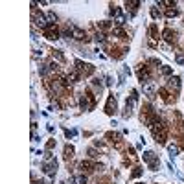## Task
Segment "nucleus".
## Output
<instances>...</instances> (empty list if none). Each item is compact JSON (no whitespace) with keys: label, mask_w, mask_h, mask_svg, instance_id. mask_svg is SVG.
Here are the masks:
<instances>
[{"label":"nucleus","mask_w":184,"mask_h":184,"mask_svg":"<svg viewBox=\"0 0 184 184\" xmlns=\"http://www.w3.org/2000/svg\"><path fill=\"white\" fill-rule=\"evenodd\" d=\"M112 35H118V37H125V31H123V29H120V28H114L112 29Z\"/></svg>","instance_id":"nucleus-15"},{"label":"nucleus","mask_w":184,"mask_h":184,"mask_svg":"<svg viewBox=\"0 0 184 184\" xmlns=\"http://www.w3.org/2000/svg\"><path fill=\"white\" fill-rule=\"evenodd\" d=\"M72 37H74V39H77V41H83V39H85L87 35H85V31H83V29H79V28L74 26V28H72Z\"/></svg>","instance_id":"nucleus-8"},{"label":"nucleus","mask_w":184,"mask_h":184,"mask_svg":"<svg viewBox=\"0 0 184 184\" xmlns=\"http://www.w3.org/2000/svg\"><path fill=\"white\" fill-rule=\"evenodd\" d=\"M76 64H77V70L79 72H85V74H90L92 72V66H90V64H87V63H83V61H76Z\"/></svg>","instance_id":"nucleus-7"},{"label":"nucleus","mask_w":184,"mask_h":184,"mask_svg":"<svg viewBox=\"0 0 184 184\" xmlns=\"http://www.w3.org/2000/svg\"><path fill=\"white\" fill-rule=\"evenodd\" d=\"M48 21H50V22H55V21H57V17H55L53 13H48Z\"/></svg>","instance_id":"nucleus-22"},{"label":"nucleus","mask_w":184,"mask_h":184,"mask_svg":"<svg viewBox=\"0 0 184 184\" xmlns=\"http://www.w3.org/2000/svg\"><path fill=\"white\" fill-rule=\"evenodd\" d=\"M79 105H81L83 111H88V109L92 107V103H90V94H87V96H81V99H79Z\"/></svg>","instance_id":"nucleus-4"},{"label":"nucleus","mask_w":184,"mask_h":184,"mask_svg":"<svg viewBox=\"0 0 184 184\" xmlns=\"http://www.w3.org/2000/svg\"><path fill=\"white\" fill-rule=\"evenodd\" d=\"M68 81H70V83H77L79 81V72H76V70L70 72V74H68Z\"/></svg>","instance_id":"nucleus-13"},{"label":"nucleus","mask_w":184,"mask_h":184,"mask_svg":"<svg viewBox=\"0 0 184 184\" xmlns=\"http://www.w3.org/2000/svg\"><path fill=\"white\" fill-rule=\"evenodd\" d=\"M138 79H140V83H149V70L147 68H140L138 70Z\"/></svg>","instance_id":"nucleus-5"},{"label":"nucleus","mask_w":184,"mask_h":184,"mask_svg":"<svg viewBox=\"0 0 184 184\" xmlns=\"http://www.w3.org/2000/svg\"><path fill=\"white\" fill-rule=\"evenodd\" d=\"M151 17H153V18H158V17H160V13H158L157 9L153 8V9H151Z\"/></svg>","instance_id":"nucleus-20"},{"label":"nucleus","mask_w":184,"mask_h":184,"mask_svg":"<svg viewBox=\"0 0 184 184\" xmlns=\"http://www.w3.org/2000/svg\"><path fill=\"white\" fill-rule=\"evenodd\" d=\"M140 173H142V170H140V168H135V171H133V177H138Z\"/></svg>","instance_id":"nucleus-23"},{"label":"nucleus","mask_w":184,"mask_h":184,"mask_svg":"<svg viewBox=\"0 0 184 184\" xmlns=\"http://www.w3.org/2000/svg\"><path fill=\"white\" fill-rule=\"evenodd\" d=\"M177 63H181V64L184 63V53H182V52H179V53H177Z\"/></svg>","instance_id":"nucleus-17"},{"label":"nucleus","mask_w":184,"mask_h":184,"mask_svg":"<svg viewBox=\"0 0 184 184\" xmlns=\"http://www.w3.org/2000/svg\"><path fill=\"white\" fill-rule=\"evenodd\" d=\"M177 13H179L177 9H168V13H166V15H168V17H177Z\"/></svg>","instance_id":"nucleus-18"},{"label":"nucleus","mask_w":184,"mask_h":184,"mask_svg":"<svg viewBox=\"0 0 184 184\" xmlns=\"http://www.w3.org/2000/svg\"><path fill=\"white\" fill-rule=\"evenodd\" d=\"M112 109H116V98H114V96H111V98H109V101H107V107H105V112L112 114V112H114Z\"/></svg>","instance_id":"nucleus-9"},{"label":"nucleus","mask_w":184,"mask_h":184,"mask_svg":"<svg viewBox=\"0 0 184 184\" xmlns=\"http://www.w3.org/2000/svg\"><path fill=\"white\" fill-rule=\"evenodd\" d=\"M144 160H146V162L149 164V170H153V171H155L157 168H158V158L155 157V153H151V151L144 153Z\"/></svg>","instance_id":"nucleus-1"},{"label":"nucleus","mask_w":184,"mask_h":184,"mask_svg":"<svg viewBox=\"0 0 184 184\" xmlns=\"http://www.w3.org/2000/svg\"><path fill=\"white\" fill-rule=\"evenodd\" d=\"M162 74H164V76H170V74H171V68H170V66H162Z\"/></svg>","instance_id":"nucleus-19"},{"label":"nucleus","mask_w":184,"mask_h":184,"mask_svg":"<svg viewBox=\"0 0 184 184\" xmlns=\"http://www.w3.org/2000/svg\"><path fill=\"white\" fill-rule=\"evenodd\" d=\"M170 87H173V88H175V90H179V88H181V77H171L170 79Z\"/></svg>","instance_id":"nucleus-11"},{"label":"nucleus","mask_w":184,"mask_h":184,"mask_svg":"<svg viewBox=\"0 0 184 184\" xmlns=\"http://www.w3.org/2000/svg\"><path fill=\"white\" fill-rule=\"evenodd\" d=\"M168 151H170V155H171V157L179 155V147H177V146H168Z\"/></svg>","instance_id":"nucleus-14"},{"label":"nucleus","mask_w":184,"mask_h":184,"mask_svg":"<svg viewBox=\"0 0 184 184\" xmlns=\"http://www.w3.org/2000/svg\"><path fill=\"white\" fill-rule=\"evenodd\" d=\"M79 184H87V177H83V175L79 177Z\"/></svg>","instance_id":"nucleus-24"},{"label":"nucleus","mask_w":184,"mask_h":184,"mask_svg":"<svg viewBox=\"0 0 184 184\" xmlns=\"http://www.w3.org/2000/svg\"><path fill=\"white\" fill-rule=\"evenodd\" d=\"M96 41H98V42H103V41H105V35H103V33H98V35H96Z\"/></svg>","instance_id":"nucleus-21"},{"label":"nucleus","mask_w":184,"mask_h":184,"mask_svg":"<svg viewBox=\"0 0 184 184\" xmlns=\"http://www.w3.org/2000/svg\"><path fill=\"white\" fill-rule=\"evenodd\" d=\"M162 35H164V39H166L168 42H173V41H175V31H171L170 28H168V29H164V33H162Z\"/></svg>","instance_id":"nucleus-10"},{"label":"nucleus","mask_w":184,"mask_h":184,"mask_svg":"<svg viewBox=\"0 0 184 184\" xmlns=\"http://www.w3.org/2000/svg\"><path fill=\"white\" fill-rule=\"evenodd\" d=\"M144 92H146L149 98H153V87H149V85H147V87H144Z\"/></svg>","instance_id":"nucleus-16"},{"label":"nucleus","mask_w":184,"mask_h":184,"mask_svg":"<svg viewBox=\"0 0 184 184\" xmlns=\"http://www.w3.org/2000/svg\"><path fill=\"white\" fill-rule=\"evenodd\" d=\"M136 184H144V182H136Z\"/></svg>","instance_id":"nucleus-25"},{"label":"nucleus","mask_w":184,"mask_h":184,"mask_svg":"<svg viewBox=\"0 0 184 184\" xmlns=\"http://www.w3.org/2000/svg\"><path fill=\"white\" fill-rule=\"evenodd\" d=\"M42 170H44V173H46V175H53V173H55V170H57L55 160H53V162H50V164H44V166H42Z\"/></svg>","instance_id":"nucleus-6"},{"label":"nucleus","mask_w":184,"mask_h":184,"mask_svg":"<svg viewBox=\"0 0 184 184\" xmlns=\"http://www.w3.org/2000/svg\"><path fill=\"white\" fill-rule=\"evenodd\" d=\"M79 168H81L83 171H92V168H96V166H94L92 162H81V164H79Z\"/></svg>","instance_id":"nucleus-12"},{"label":"nucleus","mask_w":184,"mask_h":184,"mask_svg":"<svg viewBox=\"0 0 184 184\" xmlns=\"http://www.w3.org/2000/svg\"><path fill=\"white\" fill-rule=\"evenodd\" d=\"M33 21H35V24H37V26H41L42 29H48V28H50V24L46 22V18H44L42 13H41V15H35V17H33Z\"/></svg>","instance_id":"nucleus-3"},{"label":"nucleus","mask_w":184,"mask_h":184,"mask_svg":"<svg viewBox=\"0 0 184 184\" xmlns=\"http://www.w3.org/2000/svg\"><path fill=\"white\" fill-rule=\"evenodd\" d=\"M44 35L48 39H59V29L55 28V24H50V28L44 29Z\"/></svg>","instance_id":"nucleus-2"}]
</instances>
